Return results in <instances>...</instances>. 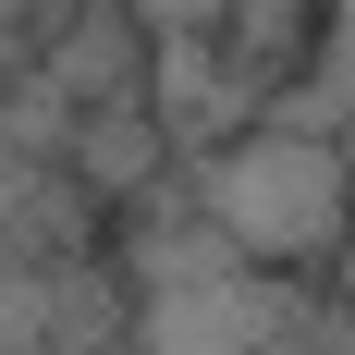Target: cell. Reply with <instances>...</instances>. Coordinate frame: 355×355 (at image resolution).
Returning a JSON list of instances; mask_svg holds the SVG:
<instances>
[{
    "instance_id": "6da1fadb",
    "label": "cell",
    "mask_w": 355,
    "mask_h": 355,
    "mask_svg": "<svg viewBox=\"0 0 355 355\" xmlns=\"http://www.w3.org/2000/svg\"><path fill=\"white\" fill-rule=\"evenodd\" d=\"M184 196L233 233L257 270H319L355 233V147L306 135V123H233V135L184 147Z\"/></svg>"
},
{
    "instance_id": "7a4b0ae2",
    "label": "cell",
    "mask_w": 355,
    "mask_h": 355,
    "mask_svg": "<svg viewBox=\"0 0 355 355\" xmlns=\"http://www.w3.org/2000/svg\"><path fill=\"white\" fill-rule=\"evenodd\" d=\"M135 355H319V294L306 270H196V282L135 294Z\"/></svg>"
},
{
    "instance_id": "3957f363",
    "label": "cell",
    "mask_w": 355,
    "mask_h": 355,
    "mask_svg": "<svg viewBox=\"0 0 355 355\" xmlns=\"http://www.w3.org/2000/svg\"><path fill=\"white\" fill-rule=\"evenodd\" d=\"M73 159H86V184H98V196H147V184H159V159H172V135H159L147 86H135V98H86V110H73Z\"/></svg>"
},
{
    "instance_id": "277c9868",
    "label": "cell",
    "mask_w": 355,
    "mask_h": 355,
    "mask_svg": "<svg viewBox=\"0 0 355 355\" xmlns=\"http://www.w3.org/2000/svg\"><path fill=\"white\" fill-rule=\"evenodd\" d=\"M319 37H331V0H233L220 12V62L270 98L294 62H319Z\"/></svg>"
},
{
    "instance_id": "5b68a950",
    "label": "cell",
    "mask_w": 355,
    "mask_h": 355,
    "mask_svg": "<svg viewBox=\"0 0 355 355\" xmlns=\"http://www.w3.org/2000/svg\"><path fill=\"white\" fill-rule=\"evenodd\" d=\"M196 270H233V233H220L196 196H184L172 220H123V282L159 294V282H196Z\"/></svg>"
},
{
    "instance_id": "8992f818",
    "label": "cell",
    "mask_w": 355,
    "mask_h": 355,
    "mask_svg": "<svg viewBox=\"0 0 355 355\" xmlns=\"http://www.w3.org/2000/svg\"><path fill=\"white\" fill-rule=\"evenodd\" d=\"M220 12H233V0H135L147 37H220Z\"/></svg>"
},
{
    "instance_id": "52a82bcc",
    "label": "cell",
    "mask_w": 355,
    "mask_h": 355,
    "mask_svg": "<svg viewBox=\"0 0 355 355\" xmlns=\"http://www.w3.org/2000/svg\"><path fill=\"white\" fill-rule=\"evenodd\" d=\"M25 12H62V0H0V37H12V25H25Z\"/></svg>"
},
{
    "instance_id": "ba28073f",
    "label": "cell",
    "mask_w": 355,
    "mask_h": 355,
    "mask_svg": "<svg viewBox=\"0 0 355 355\" xmlns=\"http://www.w3.org/2000/svg\"><path fill=\"white\" fill-rule=\"evenodd\" d=\"M98 355H135V331H123V343H98Z\"/></svg>"
},
{
    "instance_id": "9c48e42d",
    "label": "cell",
    "mask_w": 355,
    "mask_h": 355,
    "mask_svg": "<svg viewBox=\"0 0 355 355\" xmlns=\"http://www.w3.org/2000/svg\"><path fill=\"white\" fill-rule=\"evenodd\" d=\"M343 147H355V135H343Z\"/></svg>"
}]
</instances>
